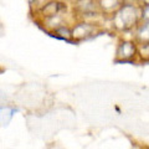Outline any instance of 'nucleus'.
Listing matches in <instances>:
<instances>
[{
  "label": "nucleus",
  "instance_id": "nucleus-8",
  "mask_svg": "<svg viewBox=\"0 0 149 149\" xmlns=\"http://www.w3.org/2000/svg\"><path fill=\"white\" fill-rule=\"evenodd\" d=\"M137 39L142 42L149 41V21H146L143 25L139 26L137 31Z\"/></svg>",
  "mask_w": 149,
  "mask_h": 149
},
{
  "label": "nucleus",
  "instance_id": "nucleus-7",
  "mask_svg": "<svg viewBox=\"0 0 149 149\" xmlns=\"http://www.w3.org/2000/svg\"><path fill=\"white\" fill-rule=\"evenodd\" d=\"M17 112L16 108H11V107H6V106H0V124L6 125L10 119L13 118V116Z\"/></svg>",
  "mask_w": 149,
  "mask_h": 149
},
{
  "label": "nucleus",
  "instance_id": "nucleus-5",
  "mask_svg": "<svg viewBox=\"0 0 149 149\" xmlns=\"http://www.w3.org/2000/svg\"><path fill=\"white\" fill-rule=\"evenodd\" d=\"M97 9L98 6L95 3V0H77L74 5V10L82 15H92L97 11Z\"/></svg>",
  "mask_w": 149,
  "mask_h": 149
},
{
  "label": "nucleus",
  "instance_id": "nucleus-9",
  "mask_svg": "<svg viewBox=\"0 0 149 149\" xmlns=\"http://www.w3.org/2000/svg\"><path fill=\"white\" fill-rule=\"evenodd\" d=\"M137 52L139 55V57H141V60L149 62V41H146V42H143L139 46Z\"/></svg>",
  "mask_w": 149,
  "mask_h": 149
},
{
  "label": "nucleus",
  "instance_id": "nucleus-1",
  "mask_svg": "<svg viewBox=\"0 0 149 149\" xmlns=\"http://www.w3.org/2000/svg\"><path fill=\"white\" fill-rule=\"evenodd\" d=\"M141 20V10L133 4H123L113 15V25L119 31H128Z\"/></svg>",
  "mask_w": 149,
  "mask_h": 149
},
{
  "label": "nucleus",
  "instance_id": "nucleus-11",
  "mask_svg": "<svg viewBox=\"0 0 149 149\" xmlns=\"http://www.w3.org/2000/svg\"><path fill=\"white\" fill-rule=\"evenodd\" d=\"M5 100H6L5 93H4L3 91H0V106H3V103H4V101Z\"/></svg>",
  "mask_w": 149,
  "mask_h": 149
},
{
  "label": "nucleus",
  "instance_id": "nucleus-10",
  "mask_svg": "<svg viewBox=\"0 0 149 149\" xmlns=\"http://www.w3.org/2000/svg\"><path fill=\"white\" fill-rule=\"evenodd\" d=\"M141 17L144 21H149V5H146L141 11Z\"/></svg>",
  "mask_w": 149,
  "mask_h": 149
},
{
  "label": "nucleus",
  "instance_id": "nucleus-6",
  "mask_svg": "<svg viewBox=\"0 0 149 149\" xmlns=\"http://www.w3.org/2000/svg\"><path fill=\"white\" fill-rule=\"evenodd\" d=\"M123 5V0H98V6L104 14H114Z\"/></svg>",
  "mask_w": 149,
  "mask_h": 149
},
{
  "label": "nucleus",
  "instance_id": "nucleus-4",
  "mask_svg": "<svg viewBox=\"0 0 149 149\" xmlns=\"http://www.w3.org/2000/svg\"><path fill=\"white\" fill-rule=\"evenodd\" d=\"M95 32H96L95 25H91L88 22H80V24L74 25V27L71 30V36L74 41H82L93 36Z\"/></svg>",
  "mask_w": 149,
  "mask_h": 149
},
{
  "label": "nucleus",
  "instance_id": "nucleus-2",
  "mask_svg": "<svg viewBox=\"0 0 149 149\" xmlns=\"http://www.w3.org/2000/svg\"><path fill=\"white\" fill-rule=\"evenodd\" d=\"M137 46L132 41H122L116 52V62H130L137 55Z\"/></svg>",
  "mask_w": 149,
  "mask_h": 149
},
{
  "label": "nucleus",
  "instance_id": "nucleus-12",
  "mask_svg": "<svg viewBox=\"0 0 149 149\" xmlns=\"http://www.w3.org/2000/svg\"><path fill=\"white\" fill-rule=\"evenodd\" d=\"M139 3H141L143 6H146V5H149V0H139Z\"/></svg>",
  "mask_w": 149,
  "mask_h": 149
},
{
  "label": "nucleus",
  "instance_id": "nucleus-3",
  "mask_svg": "<svg viewBox=\"0 0 149 149\" xmlns=\"http://www.w3.org/2000/svg\"><path fill=\"white\" fill-rule=\"evenodd\" d=\"M63 11H66V4L61 0H50L40 9V15L44 20H46V19L61 15Z\"/></svg>",
  "mask_w": 149,
  "mask_h": 149
}]
</instances>
